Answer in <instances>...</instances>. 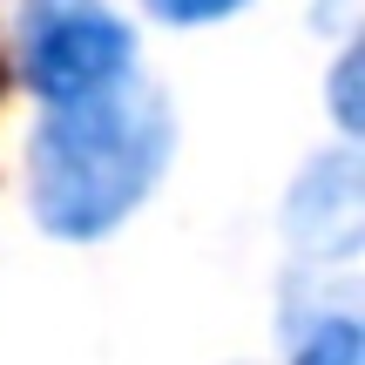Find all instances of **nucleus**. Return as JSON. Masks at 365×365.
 Segmentation results:
<instances>
[{
	"label": "nucleus",
	"mask_w": 365,
	"mask_h": 365,
	"mask_svg": "<svg viewBox=\"0 0 365 365\" xmlns=\"http://www.w3.org/2000/svg\"><path fill=\"white\" fill-rule=\"evenodd\" d=\"M170 156V95L135 68H122L115 81L75 102H48V122L27 143V210L61 244H95L156 196Z\"/></svg>",
	"instance_id": "nucleus-1"
},
{
	"label": "nucleus",
	"mask_w": 365,
	"mask_h": 365,
	"mask_svg": "<svg viewBox=\"0 0 365 365\" xmlns=\"http://www.w3.org/2000/svg\"><path fill=\"white\" fill-rule=\"evenodd\" d=\"M149 21L163 27H203V21H223V14H237L244 0H143Z\"/></svg>",
	"instance_id": "nucleus-6"
},
{
	"label": "nucleus",
	"mask_w": 365,
	"mask_h": 365,
	"mask_svg": "<svg viewBox=\"0 0 365 365\" xmlns=\"http://www.w3.org/2000/svg\"><path fill=\"white\" fill-rule=\"evenodd\" d=\"M365 359V331H359V318H318L312 331L298 339V352H291V365H359Z\"/></svg>",
	"instance_id": "nucleus-4"
},
{
	"label": "nucleus",
	"mask_w": 365,
	"mask_h": 365,
	"mask_svg": "<svg viewBox=\"0 0 365 365\" xmlns=\"http://www.w3.org/2000/svg\"><path fill=\"white\" fill-rule=\"evenodd\" d=\"M135 68V27L115 21L95 0H41L27 27V88L41 102H75V95L115 81Z\"/></svg>",
	"instance_id": "nucleus-2"
},
{
	"label": "nucleus",
	"mask_w": 365,
	"mask_h": 365,
	"mask_svg": "<svg viewBox=\"0 0 365 365\" xmlns=\"http://www.w3.org/2000/svg\"><path fill=\"white\" fill-rule=\"evenodd\" d=\"M291 237L318 257H352L359 250V156L331 149L291 190Z\"/></svg>",
	"instance_id": "nucleus-3"
},
{
	"label": "nucleus",
	"mask_w": 365,
	"mask_h": 365,
	"mask_svg": "<svg viewBox=\"0 0 365 365\" xmlns=\"http://www.w3.org/2000/svg\"><path fill=\"white\" fill-rule=\"evenodd\" d=\"M359 75H365V48H345L339 68H331V115H339V135L352 143L365 135V115H359Z\"/></svg>",
	"instance_id": "nucleus-5"
}]
</instances>
